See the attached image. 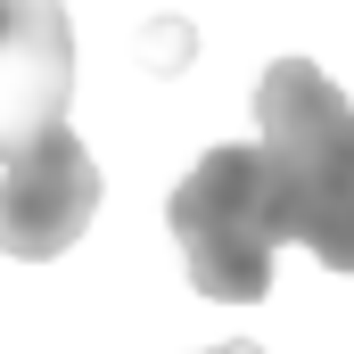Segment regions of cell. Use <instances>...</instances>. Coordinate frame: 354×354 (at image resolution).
Masks as SVG:
<instances>
[{"instance_id":"1","label":"cell","mask_w":354,"mask_h":354,"mask_svg":"<svg viewBox=\"0 0 354 354\" xmlns=\"http://www.w3.org/2000/svg\"><path fill=\"white\" fill-rule=\"evenodd\" d=\"M256 157H264L272 239L313 248L330 272H354V107L313 58H272L256 83Z\"/></svg>"},{"instance_id":"2","label":"cell","mask_w":354,"mask_h":354,"mask_svg":"<svg viewBox=\"0 0 354 354\" xmlns=\"http://www.w3.org/2000/svg\"><path fill=\"white\" fill-rule=\"evenodd\" d=\"M181 239V264H189V288L214 297V305H256L272 297V206H264V157L248 140L231 149H206L189 174H181L174 206H165Z\"/></svg>"},{"instance_id":"3","label":"cell","mask_w":354,"mask_h":354,"mask_svg":"<svg viewBox=\"0 0 354 354\" xmlns=\"http://www.w3.org/2000/svg\"><path fill=\"white\" fill-rule=\"evenodd\" d=\"M91 214H99V165L66 124H50L25 157L0 165V256L50 264L91 231Z\"/></svg>"},{"instance_id":"4","label":"cell","mask_w":354,"mask_h":354,"mask_svg":"<svg viewBox=\"0 0 354 354\" xmlns=\"http://www.w3.org/2000/svg\"><path fill=\"white\" fill-rule=\"evenodd\" d=\"M75 99L66 0H0V165L25 157Z\"/></svg>"},{"instance_id":"5","label":"cell","mask_w":354,"mask_h":354,"mask_svg":"<svg viewBox=\"0 0 354 354\" xmlns=\"http://www.w3.org/2000/svg\"><path fill=\"white\" fill-rule=\"evenodd\" d=\"M214 354H264V346H248V338H231V346H214Z\"/></svg>"}]
</instances>
